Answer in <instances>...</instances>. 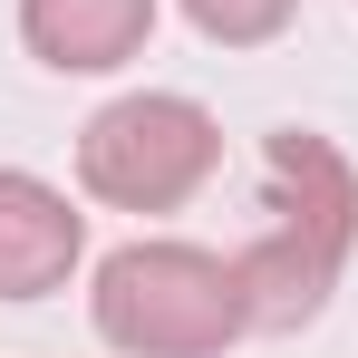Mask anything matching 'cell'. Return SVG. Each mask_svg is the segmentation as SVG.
<instances>
[{
  "mask_svg": "<svg viewBox=\"0 0 358 358\" xmlns=\"http://www.w3.org/2000/svg\"><path fill=\"white\" fill-rule=\"evenodd\" d=\"M87 262V213L49 175L0 165V300H49Z\"/></svg>",
  "mask_w": 358,
  "mask_h": 358,
  "instance_id": "277c9868",
  "label": "cell"
},
{
  "mask_svg": "<svg viewBox=\"0 0 358 358\" xmlns=\"http://www.w3.org/2000/svg\"><path fill=\"white\" fill-rule=\"evenodd\" d=\"M87 320L117 358H223L252 339V300H242V262L203 252V242L136 233L87 271Z\"/></svg>",
  "mask_w": 358,
  "mask_h": 358,
  "instance_id": "7a4b0ae2",
  "label": "cell"
},
{
  "mask_svg": "<svg viewBox=\"0 0 358 358\" xmlns=\"http://www.w3.org/2000/svg\"><path fill=\"white\" fill-rule=\"evenodd\" d=\"M184 20H194L213 49H271L300 20V0H184Z\"/></svg>",
  "mask_w": 358,
  "mask_h": 358,
  "instance_id": "8992f818",
  "label": "cell"
},
{
  "mask_svg": "<svg viewBox=\"0 0 358 358\" xmlns=\"http://www.w3.org/2000/svg\"><path fill=\"white\" fill-rule=\"evenodd\" d=\"M349 252H358V165L310 126H271L262 136V233L233 252L252 329H310L339 291Z\"/></svg>",
  "mask_w": 358,
  "mask_h": 358,
  "instance_id": "6da1fadb",
  "label": "cell"
},
{
  "mask_svg": "<svg viewBox=\"0 0 358 358\" xmlns=\"http://www.w3.org/2000/svg\"><path fill=\"white\" fill-rule=\"evenodd\" d=\"M223 165V126L184 87H126L78 126V194L107 213H175Z\"/></svg>",
  "mask_w": 358,
  "mask_h": 358,
  "instance_id": "3957f363",
  "label": "cell"
},
{
  "mask_svg": "<svg viewBox=\"0 0 358 358\" xmlns=\"http://www.w3.org/2000/svg\"><path fill=\"white\" fill-rule=\"evenodd\" d=\"M155 39V0H20V49L59 78H107L145 59Z\"/></svg>",
  "mask_w": 358,
  "mask_h": 358,
  "instance_id": "5b68a950",
  "label": "cell"
}]
</instances>
